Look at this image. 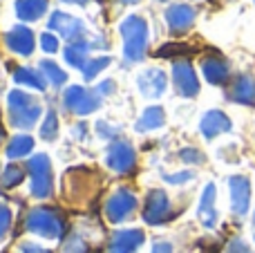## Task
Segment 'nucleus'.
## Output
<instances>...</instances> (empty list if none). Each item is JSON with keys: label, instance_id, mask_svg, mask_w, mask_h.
I'll return each mask as SVG.
<instances>
[{"label": "nucleus", "instance_id": "1", "mask_svg": "<svg viewBox=\"0 0 255 253\" xmlns=\"http://www.w3.org/2000/svg\"><path fill=\"white\" fill-rule=\"evenodd\" d=\"M25 229L40 238H47V240H61V238L65 236L67 224H65V218H63L56 209L36 206V209H31L29 213H27Z\"/></svg>", "mask_w": 255, "mask_h": 253}, {"label": "nucleus", "instance_id": "2", "mask_svg": "<svg viewBox=\"0 0 255 253\" xmlns=\"http://www.w3.org/2000/svg\"><path fill=\"white\" fill-rule=\"evenodd\" d=\"M121 38H124V56L128 63H139L145 56L148 47V25L141 16H128L121 22Z\"/></svg>", "mask_w": 255, "mask_h": 253}, {"label": "nucleus", "instance_id": "3", "mask_svg": "<svg viewBox=\"0 0 255 253\" xmlns=\"http://www.w3.org/2000/svg\"><path fill=\"white\" fill-rule=\"evenodd\" d=\"M7 108H9V121L18 130H29L31 126H36L40 112H43L40 103L31 94L22 92V90H11L9 92Z\"/></svg>", "mask_w": 255, "mask_h": 253}, {"label": "nucleus", "instance_id": "4", "mask_svg": "<svg viewBox=\"0 0 255 253\" xmlns=\"http://www.w3.org/2000/svg\"><path fill=\"white\" fill-rule=\"evenodd\" d=\"M27 173H29V193L36 200H45L52 195V164L47 155H34L27 161Z\"/></svg>", "mask_w": 255, "mask_h": 253}, {"label": "nucleus", "instance_id": "5", "mask_svg": "<svg viewBox=\"0 0 255 253\" xmlns=\"http://www.w3.org/2000/svg\"><path fill=\"white\" fill-rule=\"evenodd\" d=\"M63 106L65 110H70L72 115H79V117H85V115H92V112L99 110L101 106V97L92 90H85L81 85H70V88L63 92Z\"/></svg>", "mask_w": 255, "mask_h": 253}, {"label": "nucleus", "instance_id": "6", "mask_svg": "<svg viewBox=\"0 0 255 253\" xmlns=\"http://www.w3.org/2000/svg\"><path fill=\"white\" fill-rule=\"evenodd\" d=\"M145 224H152V227H159V224H166L168 220L172 218V204L170 197L163 191L154 188V191L148 193L143 202V213H141Z\"/></svg>", "mask_w": 255, "mask_h": 253}, {"label": "nucleus", "instance_id": "7", "mask_svg": "<svg viewBox=\"0 0 255 253\" xmlns=\"http://www.w3.org/2000/svg\"><path fill=\"white\" fill-rule=\"evenodd\" d=\"M136 211V195L130 188H117L106 202V218L112 224H121Z\"/></svg>", "mask_w": 255, "mask_h": 253}, {"label": "nucleus", "instance_id": "8", "mask_svg": "<svg viewBox=\"0 0 255 253\" xmlns=\"http://www.w3.org/2000/svg\"><path fill=\"white\" fill-rule=\"evenodd\" d=\"M106 166L110 170H115V173H119V175L132 173L134 166H136L134 148H132L128 141H121V139L112 141L110 146H108V152H106Z\"/></svg>", "mask_w": 255, "mask_h": 253}, {"label": "nucleus", "instance_id": "9", "mask_svg": "<svg viewBox=\"0 0 255 253\" xmlns=\"http://www.w3.org/2000/svg\"><path fill=\"white\" fill-rule=\"evenodd\" d=\"M172 83H175L179 97L184 99H193L199 92V79L188 61H179L172 65Z\"/></svg>", "mask_w": 255, "mask_h": 253}, {"label": "nucleus", "instance_id": "10", "mask_svg": "<svg viewBox=\"0 0 255 253\" xmlns=\"http://www.w3.org/2000/svg\"><path fill=\"white\" fill-rule=\"evenodd\" d=\"M229 191H231V211L238 218H244L251 206V182L244 175H233L229 179Z\"/></svg>", "mask_w": 255, "mask_h": 253}, {"label": "nucleus", "instance_id": "11", "mask_svg": "<svg viewBox=\"0 0 255 253\" xmlns=\"http://www.w3.org/2000/svg\"><path fill=\"white\" fill-rule=\"evenodd\" d=\"M49 29L58 31V34H61L63 38H67L70 43H76V40H81L85 34H88L83 22H81L79 18L65 13V11H54L52 13V18H49Z\"/></svg>", "mask_w": 255, "mask_h": 253}, {"label": "nucleus", "instance_id": "12", "mask_svg": "<svg viewBox=\"0 0 255 253\" xmlns=\"http://www.w3.org/2000/svg\"><path fill=\"white\" fill-rule=\"evenodd\" d=\"M202 72L211 85H224L231 76V65L220 54H208L202 58Z\"/></svg>", "mask_w": 255, "mask_h": 253}, {"label": "nucleus", "instance_id": "13", "mask_svg": "<svg viewBox=\"0 0 255 253\" xmlns=\"http://www.w3.org/2000/svg\"><path fill=\"white\" fill-rule=\"evenodd\" d=\"M136 88H139V92L145 99L161 97L163 90H166V74H163V70H157V67L143 70L136 76Z\"/></svg>", "mask_w": 255, "mask_h": 253}, {"label": "nucleus", "instance_id": "14", "mask_svg": "<svg viewBox=\"0 0 255 253\" xmlns=\"http://www.w3.org/2000/svg\"><path fill=\"white\" fill-rule=\"evenodd\" d=\"M4 43L11 52L20 54V56H29L34 52V31L25 25H13L4 34Z\"/></svg>", "mask_w": 255, "mask_h": 253}, {"label": "nucleus", "instance_id": "15", "mask_svg": "<svg viewBox=\"0 0 255 253\" xmlns=\"http://www.w3.org/2000/svg\"><path fill=\"white\" fill-rule=\"evenodd\" d=\"M145 236L136 229H126V231H117L112 236L110 245H108V253H136L141 245H143Z\"/></svg>", "mask_w": 255, "mask_h": 253}, {"label": "nucleus", "instance_id": "16", "mask_svg": "<svg viewBox=\"0 0 255 253\" xmlns=\"http://www.w3.org/2000/svg\"><path fill=\"white\" fill-rule=\"evenodd\" d=\"M231 128H233V124H231V119L222 110L206 112L202 117V121H199V130H202V134L206 139H215L224 132H231Z\"/></svg>", "mask_w": 255, "mask_h": 253}, {"label": "nucleus", "instance_id": "17", "mask_svg": "<svg viewBox=\"0 0 255 253\" xmlns=\"http://www.w3.org/2000/svg\"><path fill=\"white\" fill-rule=\"evenodd\" d=\"M195 16H197V11L188 4H170L166 9V22L170 27V31H175V34L190 29V25L195 22Z\"/></svg>", "mask_w": 255, "mask_h": 253}, {"label": "nucleus", "instance_id": "18", "mask_svg": "<svg viewBox=\"0 0 255 253\" xmlns=\"http://www.w3.org/2000/svg\"><path fill=\"white\" fill-rule=\"evenodd\" d=\"M229 99L240 106H255V76H238L229 90Z\"/></svg>", "mask_w": 255, "mask_h": 253}, {"label": "nucleus", "instance_id": "19", "mask_svg": "<svg viewBox=\"0 0 255 253\" xmlns=\"http://www.w3.org/2000/svg\"><path fill=\"white\" fill-rule=\"evenodd\" d=\"M215 184H206L202 193V200H199V209H197V218L199 222L206 229H213L217 224V209H215Z\"/></svg>", "mask_w": 255, "mask_h": 253}, {"label": "nucleus", "instance_id": "20", "mask_svg": "<svg viewBox=\"0 0 255 253\" xmlns=\"http://www.w3.org/2000/svg\"><path fill=\"white\" fill-rule=\"evenodd\" d=\"M49 7V0H16V13L20 20H38Z\"/></svg>", "mask_w": 255, "mask_h": 253}, {"label": "nucleus", "instance_id": "21", "mask_svg": "<svg viewBox=\"0 0 255 253\" xmlns=\"http://www.w3.org/2000/svg\"><path fill=\"white\" fill-rule=\"evenodd\" d=\"M163 124H166V112H163V108L152 106L141 115V119L136 121L134 128H136V132H150V130L161 128Z\"/></svg>", "mask_w": 255, "mask_h": 253}, {"label": "nucleus", "instance_id": "22", "mask_svg": "<svg viewBox=\"0 0 255 253\" xmlns=\"http://www.w3.org/2000/svg\"><path fill=\"white\" fill-rule=\"evenodd\" d=\"M13 81L20 85H27V88H31V90H45L43 74L31 70V67H16V70H13Z\"/></svg>", "mask_w": 255, "mask_h": 253}, {"label": "nucleus", "instance_id": "23", "mask_svg": "<svg viewBox=\"0 0 255 253\" xmlns=\"http://www.w3.org/2000/svg\"><path fill=\"white\" fill-rule=\"evenodd\" d=\"M31 150H34V139L29 134H16L7 146V157L9 159H20V157L29 155Z\"/></svg>", "mask_w": 255, "mask_h": 253}, {"label": "nucleus", "instance_id": "24", "mask_svg": "<svg viewBox=\"0 0 255 253\" xmlns=\"http://www.w3.org/2000/svg\"><path fill=\"white\" fill-rule=\"evenodd\" d=\"M38 70H40V74H43V79L49 81L54 88H58V85H63V83L67 81V74H65V72H63L54 61H43Z\"/></svg>", "mask_w": 255, "mask_h": 253}, {"label": "nucleus", "instance_id": "25", "mask_svg": "<svg viewBox=\"0 0 255 253\" xmlns=\"http://www.w3.org/2000/svg\"><path fill=\"white\" fill-rule=\"evenodd\" d=\"M22 179H25V170L18 164H7L2 168V173H0V184L4 188H16Z\"/></svg>", "mask_w": 255, "mask_h": 253}, {"label": "nucleus", "instance_id": "26", "mask_svg": "<svg viewBox=\"0 0 255 253\" xmlns=\"http://www.w3.org/2000/svg\"><path fill=\"white\" fill-rule=\"evenodd\" d=\"M40 137H43L45 141H54V139L58 137V117L54 110H49L47 115H45V121H43V126H40Z\"/></svg>", "mask_w": 255, "mask_h": 253}, {"label": "nucleus", "instance_id": "27", "mask_svg": "<svg viewBox=\"0 0 255 253\" xmlns=\"http://www.w3.org/2000/svg\"><path fill=\"white\" fill-rule=\"evenodd\" d=\"M61 253H88V240H85L79 231L70 233V236H67V240L63 242Z\"/></svg>", "mask_w": 255, "mask_h": 253}, {"label": "nucleus", "instance_id": "28", "mask_svg": "<svg viewBox=\"0 0 255 253\" xmlns=\"http://www.w3.org/2000/svg\"><path fill=\"white\" fill-rule=\"evenodd\" d=\"M108 65H110V58H108V56H101V58H90L88 65L83 67V76H85V81L97 79L99 72H103Z\"/></svg>", "mask_w": 255, "mask_h": 253}, {"label": "nucleus", "instance_id": "29", "mask_svg": "<svg viewBox=\"0 0 255 253\" xmlns=\"http://www.w3.org/2000/svg\"><path fill=\"white\" fill-rule=\"evenodd\" d=\"M179 159L184 161V164H193V166H199L206 161V157H204L202 150H197V148H181L179 150Z\"/></svg>", "mask_w": 255, "mask_h": 253}, {"label": "nucleus", "instance_id": "30", "mask_svg": "<svg viewBox=\"0 0 255 253\" xmlns=\"http://www.w3.org/2000/svg\"><path fill=\"white\" fill-rule=\"evenodd\" d=\"M190 52V47L188 45H184V43H168L166 47H161L159 49V56H184V54H188Z\"/></svg>", "mask_w": 255, "mask_h": 253}, {"label": "nucleus", "instance_id": "31", "mask_svg": "<svg viewBox=\"0 0 255 253\" xmlns=\"http://www.w3.org/2000/svg\"><path fill=\"white\" fill-rule=\"evenodd\" d=\"M224 253H253V249L242 240V238H233V240H229Z\"/></svg>", "mask_w": 255, "mask_h": 253}, {"label": "nucleus", "instance_id": "32", "mask_svg": "<svg viewBox=\"0 0 255 253\" xmlns=\"http://www.w3.org/2000/svg\"><path fill=\"white\" fill-rule=\"evenodd\" d=\"M9 227H11V211L7 204H0V238L9 231Z\"/></svg>", "mask_w": 255, "mask_h": 253}, {"label": "nucleus", "instance_id": "33", "mask_svg": "<svg viewBox=\"0 0 255 253\" xmlns=\"http://www.w3.org/2000/svg\"><path fill=\"white\" fill-rule=\"evenodd\" d=\"M195 175H193V170H184V173H175V175H163V179H166L168 184H186V182H190Z\"/></svg>", "mask_w": 255, "mask_h": 253}, {"label": "nucleus", "instance_id": "34", "mask_svg": "<svg viewBox=\"0 0 255 253\" xmlns=\"http://www.w3.org/2000/svg\"><path fill=\"white\" fill-rule=\"evenodd\" d=\"M40 47H43L45 52L54 54L58 49V38L54 34H43V36H40Z\"/></svg>", "mask_w": 255, "mask_h": 253}, {"label": "nucleus", "instance_id": "35", "mask_svg": "<svg viewBox=\"0 0 255 253\" xmlns=\"http://www.w3.org/2000/svg\"><path fill=\"white\" fill-rule=\"evenodd\" d=\"M97 130H99V134H101V137H106V139L117 137V132H119V128H112V126L106 124V121H99V124H97Z\"/></svg>", "mask_w": 255, "mask_h": 253}, {"label": "nucleus", "instance_id": "36", "mask_svg": "<svg viewBox=\"0 0 255 253\" xmlns=\"http://www.w3.org/2000/svg\"><path fill=\"white\" fill-rule=\"evenodd\" d=\"M20 251H22V253H49L47 249H43L40 245H34V242H22V245H20Z\"/></svg>", "mask_w": 255, "mask_h": 253}, {"label": "nucleus", "instance_id": "37", "mask_svg": "<svg viewBox=\"0 0 255 253\" xmlns=\"http://www.w3.org/2000/svg\"><path fill=\"white\" fill-rule=\"evenodd\" d=\"M112 92H115V81H103V83L97 88L99 97H101V94L103 97H108V94H112Z\"/></svg>", "mask_w": 255, "mask_h": 253}, {"label": "nucleus", "instance_id": "38", "mask_svg": "<svg viewBox=\"0 0 255 253\" xmlns=\"http://www.w3.org/2000/svg\"><path fill=\"white\" fill-rule=\"evenodd\" d=\"M152 253H172L170 242H157V245L152 247Z\"/></svg>", "mask_w": 255, "mask_h": 253}, {"label": "nucleus", "instance_id": "39", "mask_svg": "<svg viewBox=\"0 0 255 253\" xmlns=\"http://www.w3.org/2000/svg\"><path fill=\"white\" fill-rule=\"evenodd\" d=\"M63 2H70V4H88V0H63Z\"/></svg>", "mask_w": 255, "mask_h": 253}, {"label": "nucleus", "instance_id": "40", "mask_svg": "<svg viewBox=\"0 0 255 253\" xmlns=\"http://www.w3.org/2000/svg\"><path fill=\"white\" fill-rule=\"evenodd\" d=\"M4 141V128H2V124H0V143Z\"/></svg>", "mask_w": 255, "mask_h": 253}, {"label": "nucleus", "instance_id": "41", "mask_svg": "<svg viewBox=\"0 0 255 253\" xmlns=\"http://www.w3.org/2000/svg\"><path fill=\"white\" fill-rule=\"evenodd\" d=\"M124 4H134V2H139V0H121Z\"/></svg>", "mask_w": 255, "mask_h": 253}, {"label": "nucleus", "instance_id": "42", "mask_svg": "<svg viewBox=\"0 0 255 253\" xmlns=\"http://www.w3.org/2000/svg\"><path fill=\"white\" fill-rule=\"evenodd\" d=\"M253 231H255V215H253Z\"/></svg>", "mask_w": 255, "mask_h": 253}, {"label": "nucleus", "instance_id": "43", "mask_svg": "<svg viewBox=\"0 0 255 253\" xmlns=\"http://www.w3.org/2000/svg\"><path fill=\"white\" fill-rule=\"evenodd\" d=\"M159 2H163V0H159Z\"/></svg>", "mask_w": 255, "mask_h": 253}, {"label": "nucleus", "instance_id": "44", "mask_svg": "<svg viewBox=\"0 0 255 253\" xmlns=\"http://www.w3.org/2000/svg\"><path fill=\"white\" fill-rule=\"evenodd\" d=\"M253 2H255V0H253Z\"/></svg>", "mask_w": 255, "mask_h": 253}]
</instances>
